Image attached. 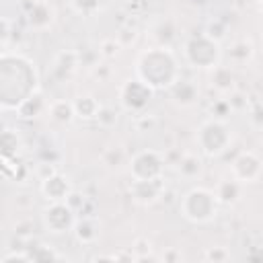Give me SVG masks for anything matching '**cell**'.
<instances>
[{"instance_id": "6da1fadb", "label": "cell", "mask_w": 263, "mask_h": 263, "mask_svg": "<svg viewBox=\"0 0 263 263\" xmlns=\"http://www.w3.org/2000/svg\"><path fill=\"white\" fill-rule=\"evenodd\" d=\"M0 109H16L23 99L39 88V76L35 64L21 55L2 51L0 53Z\"/></svg>"}, {"instance_id": "7a4b0ae2", "label": "cell", "mask_w": 263, "mask_h": 263, "mask_svg": "<svg viewBox=\"0 0 263 263\" xmlns=\"http://www.w3.org/2000/svg\"><path fill=\"white\" fill-rule=\"evenodd\" d=\"M134 72L136 78L148 84L154 92L166 90L181 76V68L175 51L164 45H154L150 49L140 51L134 64Z\"/></svg>"}, {"instance_id": "3957f363", "label": "cell", "mask_w": 263, "mask_h": 263, "mask_svg": "<svg viewBox=\"0 0 263 263\" xmlns=\"http://www.w3.org/2000/svg\"><path fill=\"white\" fill-rule=\"evenodd\" d=\"M179 212L187 222L201 226V224H210L216 220V216L220 212V203L216 199L214 189L195 185L183 193V197L179 201Z\"/></svg>"}, {"instance_id": "277c9868", "label": "cell", "mask_w": 263, "mask_h": 263, "mask_svg": "<svg viewBox=\"0 0 263 263\" xmlns=\"http://www.w3.org/2000/svg\"><path fill=\"white\" fill-rule=\"evenodd\" d=\"M195 144L208 158L222 156L232 144V129L224 119H205L195 132Z\"/></svg>"}, {"instance_id": "5b68a950", "label": "cell", "mask_w": 263, "mask_h": 263, "mask_svg": "<svg viewBox=\"0 0 263 263\" xmlns=\"http://www.w3.org/2000/svg\"><path fill=\"white\" fill-rule=\"evenodd\" d=\"M183 58L191 68L210 70L222 62V43L199 33L183 43Z\"/></svg>"}, {"instance_id": "8992f818", "label": "cell", "mask_w": 263, "mask_h": 263, "mask_svg": "<svg viewBox=\"0 0 263 263\" xmlns=\"http://www.w3.org/2000/svg\"><path fill=\"white\" fill-rule=\"evenodd\" d=\"M117 97H119V105H121L123 111H127L132 115H138V113L148 109V105L154 97V90L148 84H144L140 78L134 76V78H125L121 82Z\"/></svg>"}, {"instance_id": "52a82bcc", "label": "cell", "mask_w": 263, "mask_h": 263, "mask_svg": "<svg viewBox=\"0 0 263 263\" xmlns=\"http://www.w3.org/2000/svg\"><path fill=\"white\" fill-rule=\"evenodd\" d=\"M76 212L66 201H47V205L41 210V226L49 234H66L72 232V226L76 222Z\"/></svg>"}, {"instance_id": "ba28073f", "label": "cell", "mask_w": 263, "mask_h": 263, "mask_svg": "<svg viewBox=\"0 0 263 263\" xmlns=\"http://www.w3.org/2000/svg\"><path fill=\"white\" fill-rule=\"evenodd\" d=\"M129 177L132 179H156L164 177V154L152 148H144L129 158Z\"/></svg>"}, {"instance_id": "9c48e42d", "label": "cell", "mask_w": 263, "mask_h": 263, "mask_svg": "<svg viewBox=\"0 0 263 263\" xmlns=\"http://www.w3.org/2000/svg\"><path fill=\"white\" fill-rule=\"evenodd\" d=\"M230 173L240 185H255L261 181L263 160L253 150H240L230 162Z\"/></svg>"}, {"instance_id": "30bf717a", "label": "cell", "mask_w": 263, "mask_h": 263, "mask_svg": "<svg viewBox=\"0 0 263 263\" xmlns=\"http://www.w3.org/2000/svg\"><path fill=\"white\" fill-rule=\"evenodd\" d=\"M166 191V181L164 177H156V179H132L129 183V197L134 199V203L148 208L154 205Z\"/></svg>"}, {"instance_id": "8fae6325", "label": "cell", "mask_w": 263, "mask_h": 263, "mask_svg": "<svg viewBox=\"0 0 263 263\" xmlns=\"http://www.w3.org/2000/svg\"><path fill=\"white\" fill-rule=\"evenodd\" d=\"M166 92H168L171 101H173L177 107H181V109H189V107H193V105L199 101V86H197V82L191 80V78L179 76V78L166 88Z\"/></svg>"}, {"instance_id": "7c38bea8", "label": "cell", "mask_w": 263, "mask_h": 263, "mask_svg": "<svg viewBox=\"0 0 263 263\" xmlns=\"http://www.w3.org/2000/svg\"><path fill=\"white\" fill-rule=\"evenodd\" d=\"M55 23V8L49 0H35L27 10V25L33 31H47Z\"/></svg>"}, {"instance_id": "4fadbf2b", "label": "cell", "mask_w": 263, "mask_h": 263, "mask_svg": "<svg viewBox=\"0 0 263 263\" xmlns=\"http://www.w3.org/2000/svg\"><path fill=\"white\" fill-rule=\"evenodd\" d=\"M72 189H74V187H72L70 177L62 175L60 171L53 173L51 177L43 179L41 185H39V191H41V195H43L47 201H64Z\"/></svg>"}, {"instance_id": "5bb4252c", "label": "cell", "mask_w": 263, "mask_h": 263, "mask_svg": "<svg viewBox=\"0 0 263 263\" xmlns=\"http://www.w3.org/2000/svg\"><path fill=\"white\" fill-rule=\"evenodd\" d=\"M208 82H210V88L216 90L218 95H228L230 90L236 88V76L230 70V66H224V64H218L208 70Z\"/></svg>"}, {"instance_id": "9a60e30c", "label": "cell", "mask_w": 263, "mask_h": 263, "mask_svg": "<svg viewBox=\"0 0 263 263\" xmlns=\"http://www.w3.org/2000/svg\"><path fill=\"white\" fill-rule=\"evenodd\" d=\"M214 193H216V199H218L220 205L230 208V205H236L240 201V197H242V185L234 177L220 179L216 183V187H214Z\"/></svg>"}, {"instance_id": "2e32d148", "label": "cell", "mask_w": 263, "mask_h": 263, "mask_svg": "<svg viewBox=\"0 0 263 263\" xmlns=\"http://www.w3.org/2000/svg\"><path fill=\"white\" fill-rule=\"evenodd\" d=\"M14 111H16V115H18L21 119H35V117H39L43 111H47V101H45L43 92L37 88V90L31 92L27 99H23Z\"/></svg>"}, {"instance_id": "e0dca14e", "label": "cell", "mask_w": 263, "mask_h": 263, "mask_svg": "<svg viewBox=\"0 0 263 263\" xmlns=\"http://www.w3.org/2000/svg\"><path fill=\"white\" fill-rule=\"evenodd\" d=\"M175 166H177L179 177L185 179V181H195L203 175V160L197 154H191V152L181 154L179 160L175 162Z\"/></svg>"}, {"instance_id": "ac0fdd59", "label": "cell", "mask_w": 263, "mask_h": 263, "mask_svg": "<svg viewBox=\"0 0 263 263\" xmlns=\"http://www.w3.org/2000/svg\"><path fill=\"white\" fill-rule=\"evenodd\" d=\"M72 234H74L76 242H80V245H95L99 238V224L92 216L76 218V222L72 226Z\"/></svg>"}, {"instance_id": "d6986e66", "label": "cell", "mask_w": 263, "mask_h": 263, "mask_svg": "<svg viewBox=\"0 0 263 263\" xmlns=\"http://www.w3.org/2000/svg\"><path fill=\"white\" fill-rule=\"evenodd\" d=\"M78 66H80V60H78V51L76 49H64L53 58V74L60 80L72 76Z\"/></svg>"}, {"instance_id": "ffe728a7", "label": "cell", "mask_w": 263, "mask_h": 263, "mask_svg": "<svg viewBox=\"0 0 263 263\" xmlns=\"http://www.w3.org/2000/svg\"><path fill=\"white\" fill-rule=\"evenodd\" d=\"M47 115L51 121H55L60 125H70L76 119L72 101H68V99H53L51 103H47Z\"/></svg>"}, {"instance_id": "44dd1931", "label": "cell", "mask_w": 263, "mask_h": 263, "mask_svg": "<svg viewBox=\"0 0 263 263\" xmlns=\"http://www.w3.org/2000/svg\"><path fill=\"white\" fill-rule=\"evenodd\" d=\"M72 107H74V115H76V119L90 121V119H95V115H97V111H99L101 103H99V99H97L95 95L84 92V95L74 97Z\"/></svg>"}, {"instance_id": "7402d4cb", "label": "cell", "mask_w": 263, "mask_h": 263, "mask_svg": "<svg viewBox=\"0 0 263 263\" xmlns=\"http://www.w3.org/2000/svg\"><path fill=\"white\" fill-rule=\"evenodd\" d=\"M177 37V27L171 18H164V21H158L154 27H152V39L158 43V45H164V47H171L173 41Z\"/></svg>"}, {"instance_id": "603a6c76", "label": "cell", "mask_w": 263, "mask_h": 263, "mask_svg": "<svg viewBox=\"0 0 263 263\" xmlns=\"http://www.w3.org/2000/svg\"><path fill=\"white\" fill-rule=\"evenodd\" d=\"M25 249H27L31 261H62V259H66L62 253H58L51 245H45V242H35Z\"/></svg>"}, {"instance_id": "cb8c5ba5", "label": "cell", "mask_w": 263, "mask_h": 263, "mask_svg": "<svg viewBox=\"0 0 263 263\" xmlns=\"http://www.w3.org/2000/svg\"><path fill=\"white\" fill-rule=\"evenodd\" d=\"M255 55V45L251 39H238L230 45V60L236 64H247Z\"/></svg>"}, {"instance_id": "d4e9b609", "label": "cell", "mask_w": 263, "mask_h": 263, "mask_svg": "<svg viewBox=\"0 0 263 263\" xmlns=\"http://www.w3.org/2000/svg\"><path fill=\"white\" fill-rule=\"evenodd\" d=\"M21 148V138L14 129H2L0 132V156L10 158Z\"/></svg>"}, {"instance_id": "484cf974", "label": "cell", "mask_w": 263, "mask_h": 263, "mask_svg": "<svg viewBox=\"0 0 263 263\" xmlns=\"http://www.w3.org/2000/svg\"><path fill=\"white\" fill-rule=\"evenodd\" d=\"M132 253H134V259H136L138 263H144V261H158V257L152 253V242H150L146 236H140V238L134 240Z\"/></svg>"}, {"instance_id": "4316f807", "label": "cell", "mask_w": 263, "mask_h": 263, "mask_svg": "<svg viewBox=\"0 0 263 263\" xmlns=\"http://www.w3.org/2000/svg\"><path fill=\"white\" fill-rule=\"evenodd\" d=\"M95 121H97V125L101 129H113L117 125V121H119V113L109 105H101L97 115H95Z\"/></svg>"}, {"instance_id": "83f0119b", "label": "cell", "mask_w": 263, "mask_h": 263, "mask_svg": "<svg viewBox=\"0 0 263 263\" xmlns=\"http://www.w3.org/2000/svg\"><path fill=\"white\" fill-rule=\"evenodd\" d=\"M101 162L107 166V168H119L121 164H125V152L121 146H111L107 150H103L101 154Z\"/></svg>"}, {"instance_id": "f1b7e54d", "label": "cell", "mask_w": 263, "mask_h": 263, "mask_svg": "<svg viewBox=\"0 0 263 263\" xmlns=\"http://www.w3.org/2000/svg\"><path fill=\"white\" fill-rule=\"evenodd\" d=\"M224 99H226V103H228V107H230L232 113H245V111H249V105L251 103H249V97L242 90L234 88L228 95H224Z\"/></svg>"}, {"instance_id": "f546056e", "label": "cell", "mask_w": 263, "mask_h": 263, "mask_svg": "<svg viewBox=\"0 0 263 263\" xmlns=\"http://www.w3.org/2000/svg\"><path fill=\"white\" fill-rule=\"evenodd\" d=\"M203 259L210 261V263H226L232 259V253L228 247H222V245H214V247H208L205 253H203Z\"/></svg>"}, {"instance_id": "4dcf8cb0", "label": "cell", "mask_w": 263, "mask_h": 263, "mask_svg": "<svg viewBox=\"0 0 263 263\" xmlns=\"http://www.w3.org/2000/svg\"><path fill=\"white\" fill-rule=\"evenodd\" d=\"M70 6L80 16H92L101 8V0H70Z\"/></svg>"}, {"instance_id": "1f68e13d", "label": "cell", "mask_w": 263, "mask_h": 263, "mask_svg": "<svg viewBox=\"0 0 263 263\" xmlns=\"http://www.w3.org/2000/svg\"><path fill=\"white\" fill-rule=\"evenodd\" d=\"M97 51H99V58H103V60H115L121 53V45L117 43L115 37H107V39H103L99 43Z\"/></svg>"}, {"instance_id": "d6a6232c", "label": "cell", "mask_w": 263, "mask_h": 263, "mask_svg": "<svg viewBox=\"0 0 263 263\" xmlns=\"http://www.w3.org/2000/svg\"><path fill=\"white\" fill-rule=\"evenodd\" d=\"M138 37H140V33H138V29L132 27V25L121 27V29L117 31V35H115V39H117V43L121 45V49H127V47H132V45H136Z\"/></svg>"}, {"instance_id": "836d02e7", "label": "cell", "mask_w": 263, "mask_h": 263, "mask_svg": "<svg viewBox=\"0 0 263 263\" xmlns=\"http://www.w3.org/2000/svg\"><path fill=\"white\" fill-rule=\"evenodd\" d=\"M226 33H228L226 25H224L222 21H218V18L210 21V23L205 25V29H203V35H208L210 39H214V41H218V43H222V41L226 39Z\"/></svg>"}, {"instance_id": "e575fe53", "label": "cell", "mask_w": 263, "mask_h": 263, "mask_svg": "<svg viewBox=\"0 0 263 263\" xmlns=\"http://www.w3.org/2000/svg\"><path fill=\"white\" fill-rule=\"evenodd\" d=\"M76 214H82L84 212V208L88 205V199H86V195L82 193V191H76V189H72L70 193H68V197L64 199Z\"/></svg>"}, {"instance_id": "d590c367", "label": "cell", "mask_w": 263, "mask_h": 263, "mask_svg": "<svg viewBox=\"0 0 263 263\" xmlns=\"http://www.w3.org/2000/svg\"><path fill=\"white\" fill-rule=\"evenodd\" d=\"M33 230H35V224L33 220L25 218V220H18L14 224V234L21 238V240H31L33 238Z\"/></svg>"}, {"instance_id": "8d00e7d4", "label": "cell", "mask_w": 263, "mask_h": 263, "mask_svg": "<svg viewBox=\"0 0 263 263\" xmlns=\"http://www.w3.org/2000/svg\"><path fill=\"white\" fill-rule=\"evenodd\" d=\"M230 113H232V111H230L226 99H218V101H214V103L210 105V115H212L214 119H224V121H226V117H228Z\"/></svg>"}, {"instance_id": "74e56055", "label": "cell", "mask_w": 263, "mask_h": 263, "mask_svg": "<svg viewBox=\"0 0 263 263\" xmlns=\"http://www.w3.org/2000/svg\"><path fill=\"white\" fill-rule=\"evenodd\" d=\"M154 123H156L154 115H150V113H146V111L138 113V115H136V119H134V125H136V129H138V132H148V129H152V127H154Z\"/></svg>"}, {"instance_id": "f35d334b", "label": "cell", "mask_w": 263, "mask_h": 263, "mask_svg": "<svg viewBox=\"0 0 263 263\" xmlns=\"http://www.w3.org/2000/svg\"><path fill=\"white\" fill-rule=\"evenodd\" d=\"M185 259V255L181 253V249H177V247H168L160 257H158V261H164V263H181Z\"/></svg>"}, {"instance_id": "ab89813d", "label": "cell", "mask_w": 263, "mask_h": 263, "mask_svg": "<svg viewBox=\"0 0 263 263\" xmlns=\"http://www.w3.org/2000/svg\"><path fill=\"white\" fill-rule=\"evenodd\" d=\"M53 173H58V168H55V164H51V162H39V164L35 166V177H37L39 181L51 177Z\"/></svg>"}, {"instance_id": "60d3db41", "label": "cell", "mask_w": 263, "mask_h": 263, "mask_svg": "<svg viewBox=\"0 0 263 263\" xmlns=\"http://www.w3.org/2000/svg\"><path fill=\"white\" fill-rule=\"evenodd\" d=\"M0 261H31V259H29L27 249L23 247L21 251H10V253L2 255V257H0Z\"/></svg>"}, {"instance_id": "b9f144b4", "label": "cell", "mask_w": 263, "mask_h": 263, "mask_svg": "<svg viewBox=\"0 0 263 263\" xmlns=\"http://www.w3.org/2000/svg\"><path fill=\"white\" fill-rule=\"evenodd\" d=\"M10 39V21L0 16V45H4Z\"/></svg>"}, {"instance_id": "7bdbcfd3", "label": "cell", "mask_w": 263, "mask_h": 263, "mask_svg": "<svg viewBox=\"0 0 263 263\" xmlns=\"http://www.w3.org/2000/svg\"><path fill=\"white\" fill-rule=\"evenodd\" d=\"M113 261H136V259H134V253H132V249H129V251L113 253Z\"/></svg>"}, {"instance_id": "ee69618b", "label": "cell", "mask_w": 263, "mask_h": 263, "mask_svg": "<svg viewBox=\"0 0 263 263\" xmlns=\"http://www.w3.org/2000/svg\"><path fill=\"white\" fill-rule=\"evenodd\" d=\"M0 113H2V109H0Z\"/></svg>"}]
</instances>
